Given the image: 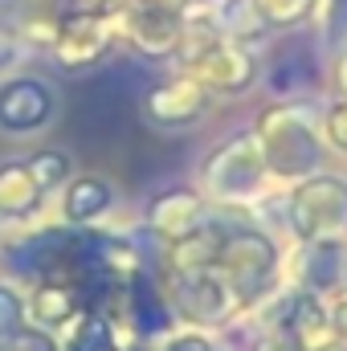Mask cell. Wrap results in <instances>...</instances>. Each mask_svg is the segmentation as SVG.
Here are the masks:
<instances>
[{
  "instance_id": "6da1fadb",
  "label": "cell",
  "mask_w": 347,
  "mask_h": 351,
  "mask_svg": "<svg viewBox=\"0 0 347 351\" xmlns=\"http://www.w3.org/2000/svg\"><path fill=\"white\" fill-rule=\"evenodd\" d=\"M127 25L139 49L147 53H164L172 49L180 37V12L172 0H131L127 4Z\"/></svg>"
},
{
  "instance_id": "7a4b0ae2",
  "label": "cell",
  "mask_w": 347,
  "mask_h": 351,
  "mask_svg": "<svg viewBox=\"0 0 347 351\" xmlns=\"http://www.w3.org/2000/svg\"><path fill=\"white\" fill-rule=\"evenodd\" d=\"M102 41H106L102 16H94V12H78V16L62 21L58 45H62V58H66V66H82V62H94V58L102 53Z\"/></svg>"
},
{
  "instance_id": "3957f363",
  "label": "cell",
  "mask_w": 347,
  "mask_h": 351,
  "mask_svg": "<svg viewBox=\"0 0 347 351\" xmlns=\"http://www.w3.org/2000/svg\"><path fill=\"white\" fill-rule=\"evenodd\" d=\"M49 110V90L41 82H12L8 90H0V119L12 131H25L29 123L45 119Z\"/></svg>"
},
{
  "instance_id": "277c9868",
  "label": "cell",
  "mask_w": 347,
  "mask_h": 351,
  "mask_svg": "<svg viewBox=\"0 0 347 351\" xmlns=\"http://www.w3.org/2000/svg\"><path fill=\"white\" fill-rule=\"evenodd\" d=\"M261 12V21H274V25H290V21H302L311 12L315 0H254Z\"/></svg>"
},
{
  "instance_id": "5b68a950",
  "label": "cell",
  "mask_w": 347,
  "mask_h": 351,
  "mask_svg": "<svg viewBox=\"0 0 347 351\" xmlns=\"http://www.w3.org/2000/svg\"><path fill=\"white\" fill-rule=\"evenodd\" d=\"M225 25H229L233 33H246V37H250V33H258L265 21H261V12H258L254 0H229V4H225Z\"/></svg>"
},
{
  "instance_id": "8992f818",
  "label": "cell",
  "mask_w": 347,
  "mask_h": 351,
  "mask_svg": "<svg viewBox=\"0 0 347 351\" xmlns=\"http://www.w3.org/2000/svg\"><path fill=\"white\" fill-rule=\"evenodd\" d=\"M8 58H12V45H8V37H4V33H0V66H4V62H8Z\"/></svg>"
},
{
  "instance_id": "52a82bcc",
  "label": "cell",
  "mask_w": 347,
  "mask_h": 351,
  "mask_svg": "<svg viewBox=\"0 0 347 351\" xmlns=\"http://www.w3.org/2000/svg\"><path fill=\"white\" fill-rule=\"evenodd\" d=\"M86 4H106V0H86Z\"/></svg>"
}]
</instances>
